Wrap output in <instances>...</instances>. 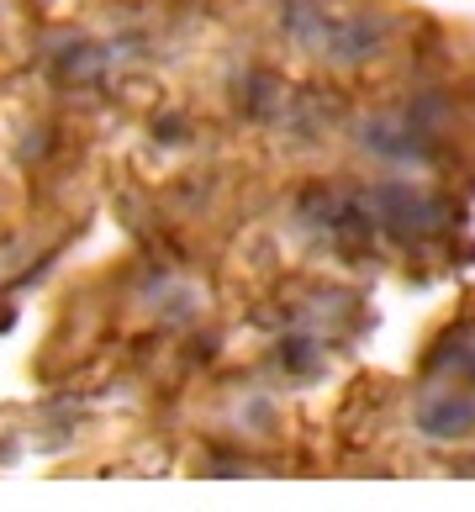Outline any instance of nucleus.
<instances>
[{
    "mask_svg": "<svg viewBox=\"0 0 475 512\" xmlns=\"http://www.w3.org/2000/svg\"><path fill=\"white\" fill-rule=\"evenodd\" d=\"M417 423H423V433H433V439H449V433H465V428L475 423V407H470V402H449L439 417L423 412Z\"/></svg>",
    "mask_w": 475,
    "mask_h": 512,
    "instance_id": "obj_1",
    "label": "nucleus"
}]
</instances>
